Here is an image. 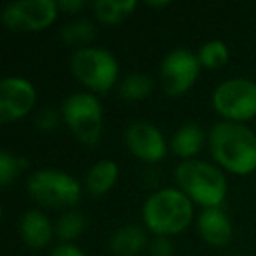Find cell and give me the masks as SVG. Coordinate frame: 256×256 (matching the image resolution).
Returning a JSON list of instances; mask_svg holds the SVG:
<instances>
[{
    "instance_id": "1",
    "label": "cell",
    "mask_w": 256,
    "mask_h": 256,
    "mask_svg": "<svg viewBox=\"0 0 256 256\" xmlns=\"http://www.w3.org/2000/svg\"><path fill=\"white\" fill-rule=\"evenodd\" d=\"M209 148L214 160L228 172L244 176L256 168V136L244 124L218 123L210 130Z\"/></svg>"
},
{
    "instance_id": "2",
    "label": "cell",
    "mask_w": 256,
    "mask_h": 256,
    "mask_svg": "<svg viewBox=\"0 0 256 256\" xmlns=\"http://www.w3.org/2000/svg\"><path fill=\"white\" fill-rule=\"evenodd\" d=\"M142 218L146 226L158 237L179 234L193 218L192 200L181 190H160L146 200Z\"/></svg>"
},
{
    "instance_id": "3",
    "label": "cell",
    "mask_w": 256,
    "mask_h": 256,
    "mask_svg": "<svg viewBox=\"0 0 256 256\" xmlns=\"http://www.w3.org/2000/svg\"><path fill=\"white\" fill-rule=\"evenodd\" d=\"M176 179L188 198L206 209L220 207L226 195V179L214 165L200 160H184L176 168Z\"/></svg>"
},
{
    "instance_id": "4",
    "label": "cell",
    "mask_w": 256,
    "mask_h": 256,
    "mask_svg": "<svg viewBox=\"0 0 256 256\" xmlns=\"http://www.w3.org/2000/svg\"><path fill=\"white\" fill-rule=\"evenodd\" d=\"M26 190L36 202L51 209L72 207L81 198V186L72 176L53 168L34 172L26 182Z\"/></svg>"
},
{
    "instance_id": "5",
    "label": "cell",
    "mask_w": 256,
    "mask_h": 256,
    "mask_svg": "<svg viewBox=\"0 0 256 256\" xmlns=\"http://www.w3.org/2000/svg\"><path fill=\"white\" fill-rule=\"evenodd\" d=\"M72 74L84 86L98 93L112 88L118 79V62L109 51L100 48H81L70 60Z\"/></svg>"
},
{
    "instance_id": "6",
    "label": "cell",
    "mask_w": 256,
    "mask_h": 256,
    "mask_svg": "<svg viewBox=\"0 0 256 256\" xmlns=\"http://www.w3.org/2000/svg\"><path fill=\"white\" fill-rule=\"evenodd\" d=\"M62 114L78 140L95 146L102 134V106L90 93H76L62 106Z\"/></svg>"
},
{
    "instance_id": "7",
    "label": "cell",
    "mask_w": 256,
    "mask_h": 256,
    "mask_svg": "<svg viewBox=\"0 0 256 256\" xmlns=\"http://www.w3.org/2000/svg\"><path fill=\"white\" fill-rule=\"evenodd\" d=\"M212 106L234 123L252 120L256 116V82L249 79H228L221 82L212 95Z\"/></svg>"
},
{
    "instance_id": "8",
    "label": "cell",
    "mask_w": 256,
    "mask_h": 256,
    "mask_svg": "<svg viewBox=\"0 0 256 256\" xmlns=\"http://www.w3.org/2000/svg\"><path fill=\"white\" fill-rule=\"evenodd\" d=\"M58 2L53 0H20L2 12V22L12 32H39L56 20Z\"/></svg>"
},
{
    "instance_id": "9",
    "label": "cell",
    "mask_w": 256,
    "mask_h": 256,
    "mask_svg": "<svg viewBox=\"0 0 256 256\" xmlns=\"http://www.w3.org/2000/svg\"><path fill=\"white\" fill-rule=\"evenodd\" d=\"M200 74L198 56L186 50H176L162 64V86L170 96H179L193 86Z\"/></svg>"
},
{
    "instance_id": "10",
    "label": "cell",
    "mask_w": 256,
    "mask_h": 256,
    "mask_svg": "<svg viewBox=\"0 0 256 256\" xmlns=\"http://www.w3.org/2000/svg\"><path fill=\"white\" fill-rule=\"evenodd\" d=\"M36 102V90L26 79L8 78L0 82V121L9 123L23 118Z\"/></svg>"
},
{
    "instance_id": "11",
    "label": "cell",
    "mask_w": 256,
    "mask_h": 256,
    "mask_svg": "<svg viewBox=\"0 0 256 256\" xmlns=\"http://www.w3.org/2000/svg\"><path fill=\"white\" fill-rule=\"evenodd\" d=\"M128 150L132 151L139 160L154 164L167 154V144L164 136L156 126L146 121H136L128 126L124 134Z\"/></svg>"
},
{
    "instance_id": "12",
    "label": "cell",
    "mask_w": 256,
    "mask_h": 256,
    "mask_svg": "<svg viewBox=\"0 0 256 256\" xmlns=\"http://www.w3.org/2000/svg\"><path fill=\"white\" fill-rule=\"evenodd\" d=\"M198 232L210 246H224L232 238V224L228 216L220 207H209L202 210L198 218Z\"/></svg>"
},
{
    "instance_id": "13",
    "label": "cell",
    "mask_w": 256,
    "mask_h": 256,
    "mask_svg": "<svg viewBox=\"0 0 256 256\" xmlns=\"http://www.w3.org/2000/svg\"><path fill=\"white\" fill-rule=\"evenodd\" d=\"M20 232H22V238L25 240V244L34 249L48 246L54 234L50 220L39 210H28L23 214Z\"/></svg>"
},
{
    "instance_id": "14",
    "label": "cell",
    "mask_w": 256,
    "mask_h": 256,
    "mask_svg": "<svg viewBox=\"0 0 256 256\" xmlns=\"http://www.w3.org/2000/svg\"><path fill=\"white\" fill-rule=\"evenodd\" d=\"M144 246L146 232L136 224H126L110 237V251L116 256H137Z\"/></svg>"
},
{
    "instance_id": "15",
    "label": "cell",
    "mask_w": 256,
    "mask_h": 256,
    "mask_svg": "<svg viewBox=\"0 0 256 256\" xmlns=\"http://www.w3.org/2000/svg\"><path fill=\"white\" fill-rule=\"evenodd\" d=\"M202 144H204L202 128L195 123H188V124H182L178 132H176V136L172 137L170 146L176 156L188 160L193 154L198 153Z\"/></svg>"
},
{
    "instance_id": "16",
    "label": "cell",
    "mask_w": 256,
    "mask_h": 256,
    "mask_svg": "<svg viewBox=\"0 0 256 256\" xmlns=\"http://www.w3.org/2000/svg\"><path fill=\"white\" fill-rule=\"evenodd\" d=\"M118 179V165L110 160H102L95 164L86 176V190L95 196L107 193Z\"/></svg>"
},
{
    "instance_id": "17",
    "label": "cell",
    "mask_w": 256,
    "mask_h": 256,
    "mask_svg": "<svg viewBox=\"0 0 256 256\" xmlns=\"http://www.w3.org/2000/svg\"><path fill=\"white\" fill-rule=\"evenodd\" d=\"M137 8L136 0H96L93 4L95 16L106 25H116L132 14Z\"/></svg>"
},
{
    "instance_id": "18",
    "label": "cell",
    "mask_w": 256,
    "mask_h": 256,
    "mask_svg": "<svg viewBox=\"0 0 256 256\" xmlns=\"http://www.w3.org/2000/svg\"><path fill=\"white\" fill-rule=\"evenodd\" d=\"M153 79L146 74H132L128 76L120 84V95L124 100H142L153 92Z\"/></svg>"
},
{
    "instance_id": "19",
    "label": "cell",
    "mask_w": 256,
    "mask_h": 256,
    "mask_svg": "<svg viewBox=\"0 0 256 256\" xmlns=\"http://www.w3.org/2000/svg\"><path fill=\"white\" fill-rule=\"evenodd\" d=\"M198 62L200 65L207 68H221L228 62V48L221 40H209L206 42L198 51Z\"/></svg>"
},
{
    "instance_id": "20",
    "label": "cell",
    "mask_w": 256,
    "mask_h": 256,
    "mask_svg": "<svg viewBox=\"0 0 256 256\" xmlns=\"http://www.w3.org/2000/svg\"><path fill=\"white\" fill-rule=\"evenodd\" d=\"M86 230V218L78 210H67L56 223V235L62 240L78 238Z\"/></svg>"
},
{
    "instance_id": "21",
    "label": "cell",
    "mask_w": 256,
    "mask_h": 256,
    "mask_svg": "<svg viewBox=\"0 0 256 256\" xmlns=\"http://www.w3.org/2000/svg\"><path fill=\"white\" fill-rule=\"evenodd\" d=\"M95 37V26L88 20H78V22L67 25L62 30V39L65 44H88Z\"/></svg>"
},
{
    "instance_id": "22",
    "label": "cell",
    "mask_w": 256,
    "mask_h": 256,
    "mask_svg": "<svg viewBox=\"0 0 256 256\" xmlns=\"http://www.w3.org/2000/svg\"><path fill=\"white\" fill-rule=\"evenodd\" d=\"M25 167V158H18L8 151H0V181H2V186H8Z\"/></svg>"
},
{
    "instance_id": "23",
    "label": "cell",
    "mask_w": 256,
    "mask_h": 256,
    "mask_svg": "<svg viewBox=\"0 0 256 256\" xmlns=\"http://www.w3.org/2000/svg\"><path fill=\"white\" fill-rule=\"evenodd\" d=\"M36 124H37V128H39V130H44V132H48V130H53V128L58 124L56 112H54L53 109L40 110L39 116H37V120H36Z\"/></svg>"
},
{
    "instance_id": "24",
    "label": "cell",
    "mask_w": 256,
    "mask_h": 256,
    "mask_svg": "<svg viewBox=\"0 0 256 256\" xmlns=\"http://www.w3.org/2000/svg\"><path fill=\"white\" fill-rule=\"evenodd\" d=\"M151 256H172V244L168 238L158 237L151 244Z\"/></svg>"
},
{
    "instance_id": "25",
    "label": "cell",
    "mask_w": 256,
    "mask_h": 256,
    "mask_svg": "<svg viewBox=\"0 0 256 256\" xmlns=\"http://www.w3.org/2000/svg\"><path fill=\"white\" fill-rule=\"evenodd\" d=\"M51 256H86L79 248L72 244H62L51 251Z\"/></svg>"
},
{
    "instance_id": "26",
    "label": "cell",
    "mask_w": 256,
    "mask_h": 256,
    "mask_svg": "<svg viewBox=\"0 0 256 256\" xmlns=\"http://www.w3.org/2000/svg\"><path fill=\"white\" fill-rule=\"evenodd\" d=\"M84 6H86L84 0H62V2H58V8L67 12H78V11H81Z\"/></svg>"
},
{
    "instance_id": "27",
    "label": "cell",
    "mask_w": 256,
    "mask_h": 256,
    "mask_svg": "<svg viewBox=\"0 0 256 256\" xmlns=\"http://www.w3.org/2000/svg\"><path fill=\"white\" fill-rule=\"evenodd\" d=\"M148 6H150V8H154V9H158V8H167L168 6V2H148Z\"/></svg>"
}]
</instances>
